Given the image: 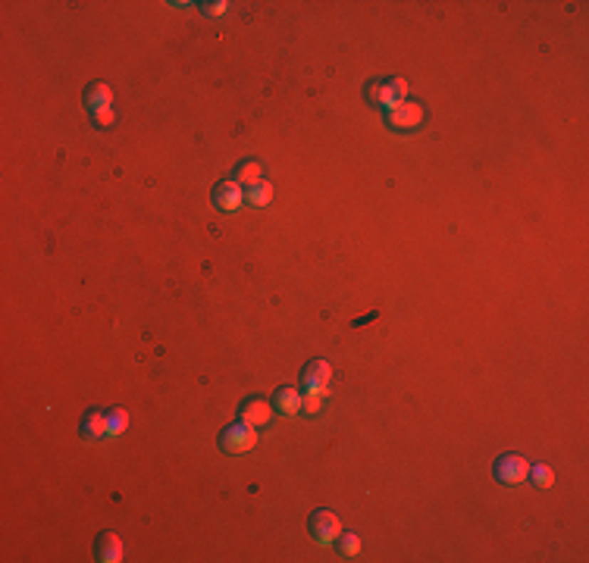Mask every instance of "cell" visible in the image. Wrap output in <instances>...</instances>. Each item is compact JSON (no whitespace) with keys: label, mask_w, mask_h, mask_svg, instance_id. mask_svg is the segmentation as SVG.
Here are the masks:
<instances>
[{"label":"cell","mask_w":589,"mask_h":563,"mask_svg":"<svg viewBox=\"0 0 589 563\" xmlns=\"http://www.w3.org/2000/svg\"><path fill=\"white\" fill-rule=\"evenodd\" d=\"M405 91H407V85L402 82V78H382V82H370V85H367L364 98L370 100V104H376V107H386L389 110V107L402 104Z\"/></svg>","instance_id":"cell-1"},{"label":"cell","mask_w":589,"mask_h":563,"mask_svg":"<svg viewBox=\"0 0 589 563\" xmlns=\"http://www.w3.org/2000/svg\"><path fill=\"white\" fill-rule=\"evenodd\" d=\"M254 441H257V432L251 429V423H235L229 426L223 435H219V445H223V451H229V454H245V451L254 448Z\"/></svg>","instance_id":"cell-2"},{"label":"cell","mask_w":589,"mask_h":563,"mask_svg":"<svg viewBox=\"0 0 589 563\" xmlns=\"http://www.w3.org/2000/svg\"><path fill=\"white\" fill-rule=\"evenodd\" d=\"M420 119H423V107L411 104V100H402V104L386 110V122L392 129H414V125H420Z\"/></svg>","instance_id":"cell-3"},{"label":"cell","mask_w":589,"mask_h":563,"mask_svg":"<svg viewBox=\"0 0 589 563\" xmlns=\"http://www.w3.org/2000/svg\"><path fill=\"white\" fill-rule=\"evenodd\" d=\"M527 473H530L527 460L517 457V454H505V457H499V463H496V475H499V482H505V485L523 482L527 479Z\"/></svg>","instance_id":"cell-4"},{"label":"cell","mask_w":589,"mask_h":563,"mask_svg":"<svg viewBox=\"0 0 589 563\" xmlns=\"http://www.w3.org/2000/svg\"><path fill=\"white\" fill-rule=\"evenodd\" d=\"M339 532H342V526H339V520H335L333 513L320 510V513H313V517H311V538H313V542L333 544L335 538H339Z\"/></svg>","instance_id":"cell-5"},{"label":"cell","mask_w":589,"mask_h":563,"mask_svg":"<svg viewBox=\"0 0 589 563\" xmlns=\"http://www.w3.org/2000/svg\"><path fill=\"white\" fill-rule=\"evenodd\" d=\"M301 385H304V391L308 394H323L326 385H329V363H323V360L308 363L304 372H301Z\"/></svg>","instance_id":"cell-6"},{"label":"cell","mask_w":589,"mask_h":563,"mask_svg":"<svg viewBox=\"0 0 589 563\" xmlns=\"http://www.w3.org/2000/svg\"><path fill=\"white\" fill-rule=\"evenodd\" d=\"M241 197H245V191H241L239 181H219V185L214 188V204L219 210H229V213L239 210Z\"/></svg>","instance_id":"cell-7"},{"label":"cell","mask_w":589,"mask_h":563,"mask_svg":"<svg viewBox=\"0 0 589 563\" xmlns=\"http://www.w3.org/2000/svg\"><path fill=\"white\" fill-rule=\"evenodd\" d=\"M270 416H273V407H270V401H264V398H248L245 404H241V419L251 426H264V423H270Z\"/></svg>","instance_id":"cell-8"},{"label":"cell","mask_w":589,"mask_h":563,"mask_svg":"<svg viewBox=\"0 0 589 563\" xmlns=\"http://www.w3.org/2000/svg\"><path fill=\"white\" fill-rule=\"evenodd\" d=\"M110 98H113V94H110V88H107V85H100V82H98V85H91V88L85 91V104L91 107V113H94V116L107 113V110H110Z\"/></svg>","instance_id":"cell-9"},{"label":"cell","mask_w":589,"mask_h":563,"mask_svg":"<svg viewBox=\"0 0 589 563\" xmlns=\"http://www.w3.org/2000/svg\"><path fill=\"white\" fill-rule=\"evenodd\" d=\"M98 557L104 560V563L123 560V544H120V538H116L113 532H104V535L98 538Z\"/></svg>","instance_id":"cell-10"},{"label":"cell","mask_w":589,"mask_h":563,"mask_svg":"<svg viewBox=\"0 0 589 563\" xmlns=\"http://www.w3.org/2000/svg\"><path fill=\"white\" fill-rule=\"evenodd\" d=\"M82 435L85 438H104L107 435V414L100 410H88L82 419Z\"/></svg>","instance_id":"cell-11"},{"label":"cell","mask_w":589,"mask_h":563,"mask_svg":"<svg viewBox=\"0 0 589 563\" xmlns=\"http://www.w3.org/2000/svg\"><path fill=\"white\" fill-rule=\"evenodd\" d=\"M273 407H276L279 414H298V410H301V394H298L295 388H279V391L273 394Z\"/></svg>","instance_id":"cell-12"},{"label":"cell","mask_w":589,"mask_h":563,"mask_svg":"<svg viewBox=\"0 0 589 563\" xmlns=\"http://www.w3.org/2000/svg\"><path fill=\"white\" fill-rule=\"evenodd\" d=\"M235 181H245L248 188H254L257 181H261V163H239L235 166Z\"/></svg>","instance_id":"cell-13"},{"label":"cell","mask_w":589,"mask_h":563,"mask_svg":"<svg viewBox=\"0 0 589 563\" xmlns=\"http://www.w3.org/2000/svg\"><path fill=\"white\" fill-rule=\"evenodd\" d=\"M270 201H273L270 181H257L254 188H248V204H251V207H266Z\"/></svg>","instance_id":"cell-14"},{"label":"cell","mask_w":589,"mask_h":563,"mask_svg":"<svg viewBox=\"0 0 589 563\" xmlns=\"http://www.w3.org/2000/svg\"><path fill=\"white\" fill-rule=\"evenodd\" d=\"M123 429H125V414H123V410L107 414V435H120Z\"/></svg>","instance_id":"cell-15"},{"label":"cell","mask_w":589,"mask_h":563,"mask_svg":"<svg viewBox=\"0 0 589 563\" xmlns=\"http://www.w3.org/2000/svg\"><path fill=\"white\" fill-rule=\"evenodd\" d=\"M527 475H530L533 482H536V485H552V470H548V466H543V463H539V466H533V470H530Z\"/></svg>","instance_id":"cell-16"},{"label":"cell","mask_w":589,"mask_h":563,"mask_svg":"<svg viewBox=\"0 0 589 563\" xmlns=\"http://www.w3.org/2000/svg\"><path fill=\"white\" fill-rule=\"evenodd\" d=\"M301 407L308 410V414H320V407H323V398H320V394H308V401H301Z\"/></svg>","instance_id":"cell-17"},{"label":"cell","mask_w":589,"mask_h":563,"mask_svg":"<svg viewBox=\"0 0 589 563\" xmlns=\"http://www.w3.org/2000/svg\"><path fill=\"white\" fill-rule=\"evenodd\" d=\"M342 551L348 554V557H355V554L360 551V542H358V535H345V542H342Z\"/></svg>","instance_id":"cell-18"},{"label":"cell","mask_w":589,"mask_h":563,"mask_svg":"<svg viewBox=\"0 0 589 563\" xmlns=\"http://www.w3.org/2000/svg\"><path fill=\"white\" fill-rule=\"evenodd\" d=\"M204 13H207V16H223L226 4H223V0H219V4H204Z\"/></svg>","instance_id":"cell-19"}]
</instances>
